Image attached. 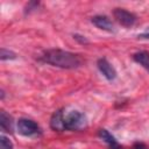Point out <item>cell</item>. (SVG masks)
Segmentation results:
<instances>
[{
    "label": "cell",
    "mask_w": 149,
    "mask_h": 149,
    "mask_svg": "<svg viewBox=\"0 0 149 149\" xmlns=\"http://www.w3.org/2000/svg\"><path fill=\"white\" fill-rule=\"evenodd\" d=\"M63 116H64V112L63 109H57L52 113L51 118H50V127L56 130V132H63L65 130L64 128V121H63Z\"/></svg>",
    "instance_id": "obj_6"
},
{
    "label": "cell",
    "mask_w": 149,
    "mask_h": 149,
    "mask_svg": "<svg viewBox=\"0 0 149 149\" xmlns=\"http://www.w3.org/2000/svg\"><path fill=\"white\" fill-rule=\"evenodd\" d=\"M133 59L140 64L142 68H144L147 71H149V52L147 51H137L133 55Z\"/></svg>",
    "instance_id": "obj_10"
},
{
    "label": "cell",
    "mask_w": 149,
    "mask_h": 149,
    "mask_svg": "<svg viewBox=\"0 0 149 149\" xmlns=\"http://www.w3.org/2000/svg\"><path fill=\"white\" fill-rule=\"evenodd\" d=\"M132 149H147V146L143 142H135Z\"/></svg>",
    "instance_id": "obj_13"
},
{
    "label": "cell",
    "mask_w": 149,
    "mask_h": 149,
    "mask_svg": "<svg viewBox=\"0 0 149 149\" xmlns=\"http://www.w3.org/2000/svg\"><path fill=\"white\" fill-rule=\"evenodd\" d=\"M113 15H114V19L125 27H130L136 21V16L123 8H115L113 10Z\"/></svg>",
    "instance_id": "obj_4"
},
{
    "label": "cell",
    "mask_w": 149,
    "mask_h": 149,
    "mask_svg": "<svg viewBox=\"0 0 149 149\" xmlns=\"http://www.w3.org/2000/svg\"><path fill=\"white\" fill-rule=\"evenodd\" d=\"M63 121L65 130H81L87 126V119L85 114L79 111H71L64 113Z\"/></svg>",
    "instance_id": "obj_2"
},
{
    "label": "cell",
    "mask_w": 149,
    "mask_h": 149,
    "mask_svg": "<svg viewBox=\"0 0 149 149\" xmlns=\"http://www.w3.org/2000/svg\"><path fill=\"white\" fill-rule=\"evenodd\" d=\"M139 37H140V38H149V29H147L146 31L139 34Z\"/></svg>",
    "instance_id": "obj_14"
},
{
    "label": "cell",
    "mask_w": 149,
    "mask_h": 149,
    "mask_svg": "<svg viewBox=\"0 0 149 149\" xmlns=\"http://www.w3.org/2000/svg\"><path fill=\"white\" fill-rule=\"evenodd\" d=\"M99 71L104 74V77L108 80H114L116 78V71L114 66L106 59V58H99L97 62Z\"/></svg>",
    "instance_id": "obj_5"
},
{
    "label": "cell",
    "mask_w": 149,
    "mask_h": 149,
    "mask_svg": "<svg viewBox=\"0 0 149 149\" xmlns=\"http://www.w3.org/2000/svg\"><path fill=\"white\" fill-rule=\"evenodd\" d=\"M0 148L1 149H13V143L7 136L1 135L0 136Z\"/></svg>",
    "instance_id": "obj_12"
},
{
    "label": "cell",
    "mask_w": 149,
    "mask_h": 149,
    "mask_svg": "<svg viewBox=\"0 0 149 149\" xmlns=\"http://www.w3.org/2000/svg\"><path fill=\"white\" fill-rule=\"evenodd\" d=\"M41 59L44 63H48L50 65L62 68V69H76L79 68L83 63L79 55L65 51L62 49H50L47 50Z\"/></svg>",
    "instance_id": "obj_1"
},
{
    "label": "cell",
    "mask_w": 149,
    "mask_h": 149,
    "mask_svg": "<svg viewBox=\"0 0 149 149\" xmlns=\"http://www.w3.org/2000/svg\"><path fill=\"white\" fill-rule=\"evenodd\" d=\"M16 129L19 132V134L23 135V136H34L41 133V128L40 126L30 119H19L17 123H16Z\"/></svg>",
    "instance_id": "obj_3"
},
{
    "label": "cell",
    "mask_w": 149,
    "mask_h": 149,
    "mask_svg": "<svg viewBox=\"0 0 149 149\" xmlns=\"http://www.w3.org/2000/svg\"><path fill=\"white\" fill-rule=\"evenodd\" d=\"M16 58V54L13 52L12 50L1 48L0 50V59L1 61H6V59H15Z\"/></svg>",
    "instance_id": "obj_11"
},
{
    "label": "cell",
    "mask_w": 149,
    "mask_h": 149,
    "mask_svg": "<svg viewBox=\"0 0 149 149\" xmlns=\"http://www.w3.org/2000/svg\"><path fill=\"white\" fill-rule=\"evenodd\" d=\"M0 127L3 132H7V133H12L14 130L13 118L9 114H7L5 111L0 112Z\"/></svg>",
    "instance_id": "obj_9"
},
{
    "label": "cell",
    "mask_w": 149,
    "mask_h": 149,
    "mask_svg": "<svg viewBox=\"0 0 149 149\" xmlns=\"http://www.w3.org/2000/svg\"><path fill=\"white\" fill-rule=\"evenodd\" d=\"M73 37L76 38V40H79L81 43H86L87 42V40L84 37V36H79V35H73Z\"/></svg>",
    "instance_id": "obj_15"
},
{
    "label": "cell",
    "mask_w": 149,
    "mask_h": 149,
    "mask_svg": "<svg viewBox=\"0 0 149 149\" xmlns=\"http://www.w3.org/2000/svg\"><path fill=\"white\" fill-rule=\"evenodd\" d=\"M99 136L104 142H106L109 146V149H122V147L118 143L116 139L107 129H104V128L99 129Z\"/></svg>",
    "instance_id": "obj_8"
},
{
    "label": "cell",
    "mask_w": 149,
    "mask_h": 149,
    "mask_svg": "<svg viewBox=\"0 0 149 149\" xmlns=\"http://www.w3.org/2000/svg\"><path fill=\"white\" fill-rule=\"evenodd\" d=\"M91 22L99 29L106 31H113V23L106 15H95L91 19Z\"/></svg>",
    "instance_id": "obj_7"
}]
</instances>
